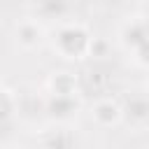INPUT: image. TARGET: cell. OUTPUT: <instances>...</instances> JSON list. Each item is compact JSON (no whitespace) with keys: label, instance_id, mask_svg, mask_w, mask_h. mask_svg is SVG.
Masks as SVG:
<instances>
[{"label":"cell","instance_id":"cell-1","mask_svg":"<svg viewBox=\"0 0 149 149\" xmlns=\"http://www.w3.org/2000/svg\"><path fill=\"white\" fill-rule=\"evenodd\" d=\"M91 42H93V37H91L88 28L77 21L61 23L54 33V51L68 61H79V58L88 56Z\"/></svg>","mask_w":149,"mask_h":149},{"label":"cell","instance_id":"cell-2","mask_svg":"<svg viewBox=\"0 0 149 149\" xmlns=\"http://www.w3.org/2000/svg\"><path fill=\"white\" fill-rule=\"evenodd\" d=\"M121 116H123V107L112 98H100L91 107V119L98 126H114L121 121Z\"/></svg>","mask_w":149,"mask_h":149},{"label":"cell","instance_id":"cell-3","mask_svg":"<svg viewBox=\"0 0 149 149\" xmlns=\"http://www.w3.org/2000/svg\"><path fill=\"white\" fill-rule=\"evenodd\" d=\"M147 40H149V23L142 16H135V19H130V21L123 23V28H121V42H123L126 49L135 51Z\"/></svg>","mask_w":149,"mask_h":149},{"label":"cell","instance_id":"cell-4","mask_svg":"<svg viewBox=\"0 0 149 149\" xmlns=\"http://www.w3.org/2000/svg\"><path fill=\"white\" fill-rule=\"evenodd\" d=\"M42 35H44V30H42V26H40L35 19H23V21H19L16 28H14L16 44L23 47V49L37 47V44L42 42Z\"/></svg>","mask_w":149,"mask_h":149},{"label":"cell","instance_id":"cell-5","mask_svg":"<svg viewBox=\"0 0 149 149\" xmlns=\"http://www.w3.org/2000/svg\"><path fill=\"white\" fill-rule=\"evenodd\" d=\"M47 114L56 121H65L70 116H74V112L79 109V100L74 95H51L44 105Z\"/></svg>","mask_w":149,"mask_h":149},{"label":"cell","instance_id":"cell-6","mask_svg":"<svg viewBox=\"0 0 149 149\" xmlns=\"http://www.w3.org/2000/svg\"><path fill=\"white\" fill-rule=\"evenodd\" d=\"M123 116L135 126L147 123L149 121V95H130L123 102Z\"/></svg>","mask_w":149,"mask_h":149},{"label":"cell","instance_id":"cell-7","mask_svg":"<svg viewBox=\"0 0 149 149\" xmlns=\"http://www.w3.org/2000/svg\"><path fill=\"white\" fill-rule=\"evenodd\" d=\"M49 93L51 95H74L77 93V74L74 72H54L49 77Z\"/></svg>","mask_w":149,"mask_h":149},{"label":"cell","instance_id":"cell-8","mask_svg":"<svg viewBox=\"0 0 149 149\" xmlns=\"http://www.w3.org/2000/svg\"><path fill=\"white\" fill-rule=\"evenodd\" d=\"M35 12L42 19H63L70 12V5L68 2H61V0H44V2H37L35 5Z\"/></svg>","mask_w":149,"mask_h":149},{"label":"cell","instance_id":"cell-9","mask_svg":"<svg viewBox=\"0 0 149 149\" xmlns=\"http://www.w3.org/2000/svg\"><path fill=\"white\" fill-rule=\"evenodd\" d=\"M14 112H19V98L14 95V91L12 88H2V121L7 123L9 119H12V114Z\"/></svg>","mask_w":149,"mask_h":149},{"label":"cell","instance_id":"cell-10","mask_svg":"<svg viewBox=\"0 0 149 149\" xmlns=\"http://www.w3.org/2000/svg\"><path fill=\"white\" fill-rule=\"evenodd\" d=\"M44 149H72V135L65 130H56L44 140Z\"/></svg>","mask_w":149,"mask_h":149},{"label":"cell","instance_id":"cell-11","mask_svg":"<svg viewBox=\"0 0 149 149\" xmlns=\"http://www.w3.org/2000/svg\"><path fill=\"white\" fill-rule=\"evenodd\" d=\"M107 47H109L107 40H102V37H93L88 56H91V58H105V56H107Z\"/></svg>","mask_w":149,"mask_h":149},{"label":"cell","instance_id":"cell-12","mask_svg":"<svg viewBox=\"0 0 149 149\" xmlns=\"http://www.w3.org/2000/svg\"><path fill=\"white\" fill-rule=\"evenodd\" d=\"M133 54H135V61H137L140 65L149 68V40H147V42H142V44H140Z\"/></svg>","mask_w":149,"mask_h":149},{"label":"cell","instance_id":"cell-13","mask_svg":"<svg viewBox=\"0 0 149 149\" xmlns=\"http://www.w3.org/2000/svg\"><path fill=\"white\" fill-rule=\"evenodd\" d=\"M144 21H147V23H149V12H147V16H144Z\"/></svg>","mask_w":149,"mask_h":149},{"label":"cell","instance_id":"cell-14","mask_svg":"<svg viewBox=\"0 0 149 149\" xmlns=\"http://www.w3.org/2000/svg\"><path fill=\"white\" fill-rule=\"evenodd\" d=\"M5 149H19V147H5Z\"/></svg>","mask_w":149,"mask_h":149}]
</instances>
